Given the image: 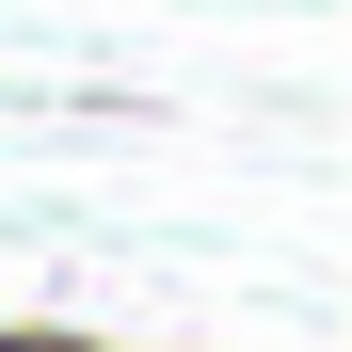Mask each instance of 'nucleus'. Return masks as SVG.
Masks as SVG:
<instances>
[{"instance_id": "1", "label": "nucleus", "mask_w": 352, "mask_h": 352, "mask_svg": "<svg viewBox=\"0 0 352 352\" xmlns=\"http://www.w3.org/2000/svg\"><path fill=\"white\" fill-rule=\"evenodd\" d=\"M0 352H48V336H0Z\"/></svg>"}]
</instances>
